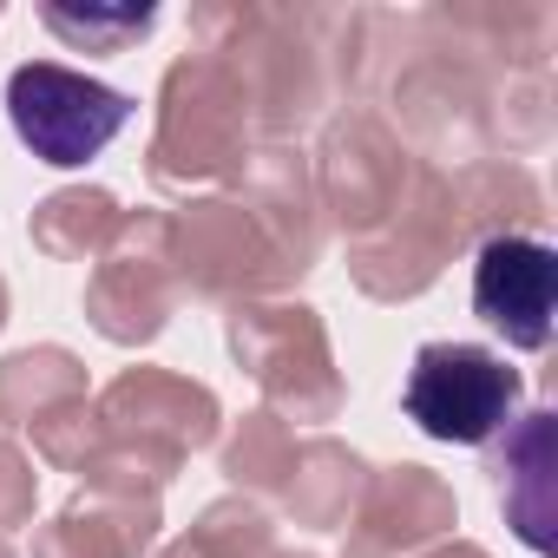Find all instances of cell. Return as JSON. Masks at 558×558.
<instances>
[{
  "instance_id": "6da1fadb",
  "label": "cell",
  "mask_w": 558,
  "mask_h": 558,
  "mask_svg": "<svg viewBox=\"0 0 558 558\" xmlns=\"http://www.w3.org/2000/svg\"><path fill=\"white\" fill-rule=\"evenodd\" d=\"M191 40L236 80L250 132H263L269 145L303 132L329 99V53L310 40V14L296 8H256V0L191 8Z\"/></svg>"
},
{
  "instance_id": "7a4b0ae2",
  "label": "cell",
  "mask_w": 558,
  "mask_h": 558,
  "mask_svg": "<svg viewBox=\"0 0 558 558\" xmlns=\"http://www.w3.org/2000/svg\"><path fill=\"white\" fill-rule=\"evenodd\" d=\"M243 158H250V106H243L236 80L204 53L171 60L158 80V125H151V151H145L151 184L158 191H210V184H230Z\"/></svg>"
},
{
  "instance_id": "3957f363",
  "label": "cell",
  "mask_w": 558,
  "mask_h": 558,
  "mask_svg": "<svg viewBox=\"0 0 558 558\" xmlns=\"http://www.w3.org/2000/svg\"><path fill=\"white\" fill-rule=\"evenodd\" d=\"M223 336H230L236 368L263 388V408L276 421H336L342 414L349 381H342L329 329L310 303H283V296L236 303L223 316Z\"/></svg>"
},
{
  "instance_id": "277c9868",
  "label": "cell",
  "mask_w": 558,
  "mask_h": 558,
  "mask_svg": "<svg viewBox=\"0 0 558 558\" xmlns=\"http://www.w3.org/2000/svg\"><path fill=\"white\" fill-rule=\"evenodd\" d=\"M519 395H525V381H519V368H506V355H493L480 342H427V349H414L401 408L427 440L486 447L493 434L512 427Z\"/></svg>"
},
{
  "instance_id": "5b68a950",
  "label": "cell",
  "mask_w": 558,
  "mask_h": 558,
  "mask_svg": "<svg viewBox=\"0 0 558 558\" xmlns=\"http://www.w3.org/2000/svg\"><path fill=\"white\" fill-rule=\"evenodd\" d=\"M178 310V276H171V210H119L112 243L93 263L86 283V323L119 342V349H145L165 336Z\"/></svg>"
},
{
  "instance_id": "8992f818",
  "label": "cell",
  "mask_w": 558,
  "mask_h": 558,
  "mask_svg": "<svg viewBox=\"0 0 558 558\" xmlns=\"http://www.w3.org/2000/svg\"><path fill=\"white\" fill-rule=\"evenodd\" d=\"M460 223H453V197H447V171L440 165H421L408 171V191L395 204V217L349 243V283L375 303H414L421 290L440 283V269L460 256Z\"/></svg>"
},
{
  "instance_id": "52a82bcc",
  "label": "cell",
  "mask_w": 558,
  "mask_h": 558,
  "mask_svg": "<svg viewBox=\"0 0 558 558\" xmlns=\"http://www.w3.org/2000/svg\"><path fill=\"white\" fill-rule=\"evenodd\" d=\"M171 276H178V296L223 303V310L290 290L283 256L269 250V236L230 191L197 197L184 217H171Z\"/></svg>"
},
{
  "instance_id": "ba28073f",
  "label": "cell",
  "mask_w": 558,
  "mask_h": 558,
  "mask_svg": "<svg viewBox=\"0 0 558 558\" xmlns=\"http://www.w3.org/2000/svg\"><path fill=\"white\" fill-rule=\"evenodd\" d=\"M8 119H14L21 145H27L40 165L73 171V165L99 158V151L125 132L132 99H125L119 86L93 80V73L60 66V60H27V66H14V80H8Z\"/></svg>"
},
{
  "instance_id": "9c48e42d",
  "label": "cell",
  "mask_w": 558,
  "mask_h": 558,
  "mask_svg": "<svg viewBox=\"0 0 558 558\" xmlns=\"http://www.w3.org/2000/svg\"><path fill=\"white\" fill-rule=\"evenodd\" d=\"M408 171H414V158H408V145H401V132L388 119H375V112L329 119L323 125V145L310 158L323 223H336L355 243L375 236L395 217V204L408 191Z\"/></svg>"
},
{
  "instance_id": "30bf717a",
  "label": "cell",
  "mask_w": 558,
  "mask_h": 558,
  "mask_svg": "<svg viewBox=\"0 0 558 558\" xmlns=\"http://www.w3.org/2000/svg\"><path fill=\"white\" fill-rule=\"evenodd\" d=\"M93 408L106 421V440L158 453L171 466H184L223 427L217 395L191 375H171V368H125V375L106 381V395H93Z\"/></svg>"
},
{
  "instance_id": "8fae6325",
  "label": "cell",
  "mask_w": 558,
  "mask_h": 558,
  "mask_svg": "<svg viewBox=\"0 0 558 558\" xmlns=\"http://www.w3.org/2000/svg\"><path fill=\"white\" fill-rule=\"evenodd\" d=\"M460 519L453 486L434 466L395 460L381 473H368L349 525H342V558H414L434 538H447Z\"/></svg>"
},
{
  "instance_id": "7c38bea8",
  "label": "cell",
  "mask_w": 558,
  "mask_h": 558,
  "mask_svg": "<svg viewBox=\"0 0 558 558\" xmlns=\"http://www.w3.org/2000/svg\"><path fill=\"white\" fill-rule=\"evenodd\" d=\"M558 310V256L538 236H493L473 250V316L506 336V349L538 355Z\"/></svg>"
},
{
  "instance_id": "4fadbf2b",
  "label": "cell",
  "mask_w": 558,
  "mask_h": 558,
  "mask_svg": "<svg viewBox=\"0 0 558 558\" xmlns=\"http://www.w3.org/2000/svg\"><path fill=\"white\" fill-rule=\"evenodd\" d=\"M230 197L256 217V230L269 236V250L283 256L290 283H303V276L316 269L323 256V204H316V178H310V158L296 145H263L236 165L230 178Z\"/></svg>"
},
{
  "instance_id": "5bb4252c",
  "label": "cell",
  "mask_w": 558,
  "mask_h": 558,
  "mask_svg": "<svg viewBox=\"0 0 558 558\" xmlns=\"http://www.w3.org/2000/svg\"><path fill=\"white\" fill-rule=\"evenodd\" d=\"M395 112L408 125V138L421 151H453L473 158L493 132H486V80L466 73L447 53H421L401 80H395Z\"/></svg>"
},
{
  "instance_id": "9a60e30c",
  "label": "cell",
  "mask_w": 558,
  "mask_h": 558,
  "mask_svg": "<svg viewBox=\"0 0 558 558\" xmlns=\"http://www.w3.org/2000/svg\"><path fill=\"white\" fill-rule=\"evenodd\" d=\"M158 499L151 493H106V486H80L40 532H34V558H145L158 545Z\"/></svg>"
},
{
  "instance_id": "2e32d148",
  "label": "cell",
  "mask_w": 558,
  "mask_h": 558,
  "mask_svg": "<svg viewBox=\"0 0 558 558\" xmlns=\"http://www.w3.org/2000/svg\"><path fill=\"white\" fill-rule=\"evenodd\" d=\"M558 421L545 408H532L525 421L506 427L499 453H493V480H499V506H506V525L538 551L551 558L558 551Z\"/></svg>"
},
{
  "instance_id": "e0dca14e",
  "label": "cell",
  "mask_w": 558,
  "mask_h": 558,
  "mask_svg": "<svg viewBox=\"0 0 558 558\" xmlns=\"http://www.w3.org/2000/svg\"><path fill=\"white\" fill-rule=\"evenodd\" d=\"M447 197H453L460 243H473V250L493 236H532L551 217L538 178L512 158H466L460 171H447Z\"/></svg>"
},
{
  "instance_id": "ac0fdd59",
  "label": "cell",
  "mask_w": 558,
  "mask_h": 558,
  "mask_svg": "<svg viewBox=\"0 0 558 558\" xmlns=\"http://www.w3.org/2000/svg\"><path fill=\"white\" fill-rule=\"evenodd\" d=\"M368 486V460L355 447H342L336 434H316V440H296V460H290V480H283V512L296 525H316V532H342L355 499Z\"/></svg>"
},
{
  "instance_id": "d6986e66",
  "label": "cell",
  "mask_w": 558,
  "mask_h": 558,
  "mask_svg": "<svg viewBox=\"0 0 558 558\" xmlns=\"http://www.w3.org/2000/svg\"><path fill=\"white\" fill-rule=\"evenodd\" d=\"M80 395H86V362L73 349H60V342L0 355V427H27L47 408L80 401Z\"/></svg>"
},
{
  "instance_id": "ffe728a7",
  "label": "cell",
  "mask_w": 558,
  "mask_h": 558,
  "mask_svg": "<svg viewBox=\"0 0 558 558\" xmlns=\"http://www.w3.org/2000/svg\"><path fill=\"white\" fill-rule=\"evenodd\" d=\"M27 230H34V250H47L53 263H86V256H99L112 243L119 197L99 191V184H66V191H53V197L34 204Z\"/></svg>"
},
{
  "instance_id": "44dd1931",
  "label": "cell",
  "mask_w": 558,
  "mask_h": 558,
  "mask_svg": "<svg viewBox=\"0 0 558 558\" xmlns=\"http://www.w3.org/2000/svg\"><path fill=\"white\" fill-rule=\"evenodd\" d=\"M290 460H296V427L276 421L269 408L243 414V421L230 427L223 453H217L223 480H230L243 499H276V493H283V480H290Z\"/></svg>"
},
{
  "instance_id": "7402d4cb",
  "label": "cell",
  "mask_w": 558,
  "mask_h": 558,
  "mask_svg": "<svg viewBox=\"0 0 558 558\" xmlns=\"http://www.w3.org/2000/svg\"><path fill=\"white\" fill-rule=\"evenodd\" d=\"M40 27L73 53H125L158 27V8H40Z\"/></svg>"
},
{
  "instance_id": "603a6c76",
  "label": "cell",
  "mask_w": 558,
  "mask_h": 558,
  "mask_svg": "<svg viewBox=\"0 0 558 558\" xmlns=\"http://www.w3.org/2000/svg\"><path fill=\"white\" fill-rule=\"evenodd\" d=\"M191 545H197L204 558H263V551H276V525H269V512H263L256 499L230 493V499H210V506L197 512Z\"/></svg>"
},
{
  "instance_id": "cb8c5ba5",
  "label": "cell",
  "mask_w": 558,
  "mask_h": 558,
  "mask_svg": "<svg viewBox=\"0 0 558 558\" xmlns=\"http://www.w3.org/2000/svg\"><path fill=\"white\" fill-rule=\"evenodd\" d=\"M27 427H34L40 460H47V466H60V473H86V466L106 453V421H99L93 395L60 401V408H47V414H40V421H27Z\"/></svg>"
},
{
  "instance_id": "d4e9b609",
  "label": "cell",
  "mask_w": 558,
  "mask_h": 558,
  "mask_svg": "<svg viewBox=\"0 0 558 558\" xmlns=\"http://www.w3.org/2000/svg\"><path fill=\"white\" fill-rule=\"evenodd\" d=\"M34 506H40V473H34V460H27L14 440H0V538L21 532V525L34 519Z\"/></svg>"
},
{
  "instance_id": "484cf974",
  "label": "cell",
  "mask_w": 558,
  "mask_h": 558,
  "mask_svg": "<svg viewBox=\"0 0 558 558\" xmlns=\"http://www.w3.org/2000/svg\"><path fill=\"white\" fill-rule=\"evenodd\" d=\"M421 558H493V551L473 545V538H447V545H434V551H421Z\"/></svg>"
},
{
  "instance_id": "4316f807",
  "label": "cell",
  "mask_w": 558,
  "mask_h": 558,
  "mask_svg": "<svg viewBox=\"0 0 558 558\" xmlns=\"http://www.w3.org/2000/svg\"><path fill=\"white\" fill-rule=\"evenodd\" d=\"M158 558H204V551H197V545H191V532H184V538H171V545H158Z\"/></svg>"
},
{
  "instance_id": "83f0119b",
  "label": "cell",
  "mask_w": 558,
  "mask_h": 558,
  "mask_svg": "<svg viewBox=\"0 0 558 558\" xmlns=\"http://www.w3.org/2000/svg\"><path fill=\"white\" fill-rule=\"evenodd\" d=\"M0 329H8V276H0Z\"/></svg>"
},
{
  "instance_id": "f1b7e54d",
  "label": "cell",
  "mask_w": 558,
  "mask_h": 558,
  "mask_svg": "<svg viewBox=\"0 0 558 558\" xmlns=\"http://www.w3.org/2000/svg\"><path fill=\"white\" fill-rule=\"evenodd\" d=\"M263 558H310V551H263Z\"/></svg>"
},
{
  "instance_id": "f546056e",
  "label": "cell",
  "mask_w": 558,
  "mask_h": 558,
  "mask_svg": "<svg viewBox=\"0 0 558 558\" xmlns=\"http://www.w3.org/2000/svg\"><path fill=\"white\" fill-rule=\"evenodd\" d=\"M0 558H14V545H8V538H0Z\"/></svg>"
}]
</instances>
